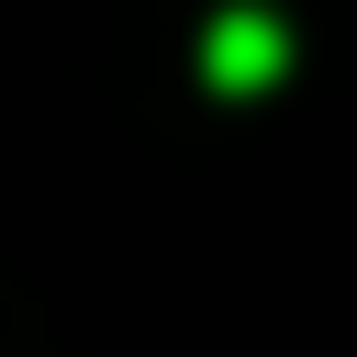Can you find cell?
<instances>
[{
	"mask_svg": "<svg viewBox=\"0 0 357 357\" xmlns=\"http://www.w3.org/2000/svg\"><path fill=\"white\" fill-rule=\"evenodd\" d=\"M279 67H290V22H279V11H257V0L212 11V33H201V78H212V89L257 100V89H279Z\"/></svg>",
	"mask_w": 357,
	"mask_h": 357,
	"instance_id": "obj_1",
	"label": "cell"
}]
</instances>
